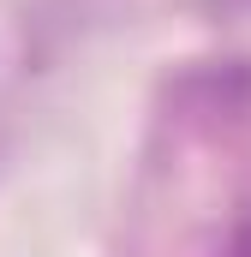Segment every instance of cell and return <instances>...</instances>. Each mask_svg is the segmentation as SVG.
<instances>
[{
	"instance_id": "6da1fadb",
	"label": "cell",
	"mask_w": 251,
	"mask_h": 257,
	"mask_svg": "<svg viewBox=\"0 0 251 257\" xmlns=\"http://www.w3.org/2000/svg\"><path fill=\"white\" fill-rule=\"evenodd\" d=\"M245 257H251V239H245Z\"/></svg>"
}]
</instances>
